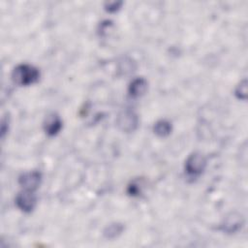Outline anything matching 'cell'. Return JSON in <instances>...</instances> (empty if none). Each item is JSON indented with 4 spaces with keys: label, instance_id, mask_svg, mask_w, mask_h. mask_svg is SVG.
Returning a JSON list of instances; mask_svg holds the SVG:
<instances>
[{
    "label": "cell",
    "instance_id": "cell-1",
    "mask_svg": "<svg viewBox=\"0 0 248 248\" xmlns=\"http://www.w3.org/2000/svg\"><path fill=\"white\" fill-rule=\"evenodd\" d=\"M39 70L29 64H19L12 72L13 80L18 85H30L39 79Z\"/></svg>",
    "mask_w": 248,
    "mask_h": 248
},
{
    "label": "cell",
    "instance_id": "cell-2",
    "mask_svg": "<svg viewBox=\"0 0 248 248\" xmlns=\"http://www.w3.org/2000/svg\"><path fill=\"white\" fill-rule=\"evenodd\" d=\"M206 166V160L199 152L192 153L185 162V171L188 175L197 176L201 174Z\"/></svg>",
    "mask_w": 248,
    "mask_h": 248
},
{
    "label": "cell",
    "instance_id": "cell-3",
    "mask_svg": "<svg viewBox=\"0 0 248 248\" xmlns=\"http://www.w3.org/2000/svg\"><path fill=\"white\" fill-rule=\"evenodd\" d=\"M138 115L131 109L121 111L116 119L117 126L124 132H132L138 126Z\"/></svg>",
    "mask_w": 248,
    "mask_h": 248
},
{
    "label": "cell",
    "instance_id": "cell-4",
    "mask_svg": "<svg viewBox=\"0 0 248 248\" xmlns=\"http://www.w3.org/2000/svg\"><path fill=\"white\" fill-rule=\"evenodd\" d=\"M42 180V174L38 170H31L23 172L18 177V183L24 190H36Z\"/></svg>",
    "mask_w": 248,
    "mask_h": 248
},
{
    "label": "cell",
    "instance_id": "cell-5",
    "mask_svg": "<svg viewBox=\"0 0 248 248\" xmlns=\"http://www.w3.org/2000/svg\"><path fill=\"white\" fill-rule=\"evenodd\" d=\"M36 196L33 191L24 190L19 192L16 197V203L19 209L24 212H30L36 205Z\"/></svg>",
    "mask_w": 248,
    "mask_h": 248
},
{
    "label": "cell",
    "instance_id": "cell-6",
    "mask_svg": "<svg viewBox=\"0 0 248 248\" xmlns=\"http://www.w3.org/2000/svg\"><path fill=\"white\" fill-rule=\"evenodd\" d=\"M243 224L242 217L239 214L232 213L226 217L223 224L221 225V230L228 233H233L237 232Z\"/></svg>",
    "mask_w": 248,
    "mask_h": 248
},
{
    "label": "cell",
    "instance_id": "cell-7",
    "mask_svg": "<svg viewBox=\"0 0 248 248\" xmlns=\"http://www.w3.org/2000/svg\"><path fill=\"white\" fill-rule=\"evenodd\" d=\"M62 128V121L56 113L48 114L44 121V130L48 136L56 135Z\"/></svg>",
    "mask_w": 248,
    "mask_h": 248
},
{
    "label": "cell",
    "instance_id": "cell-8",
    "mask_svg": "<svg viewBox=\"0 0 248 248\" xmlns=\"http://www.w3.org/2000/svg\"><path fill=\"white\" fill-rule=\"evenodd\" d=\"M147 89V81L143 78H135L129 85L128 92L131 97H140Z\"/></svg>",
    "mask_w": 248,
    "mask_h": 248
},
{
    "label": "cell",
    "instance_id": "cell-9",
    "mask_svg": "<svg viewBox=\"0 0 248 248\" xmlns=\"http://www.w3.org/2000/svg\"><path fill=\"white\" fill-rule=\"evenodd\" d=\"M153 131L159 137H162V138L167 137L168 135L170 134L171 124L170 121H168L166 119L158 120L153 126Z\"/></svg>",
    "mask_w": 248,
    "mask_h": 248
},
{
    "label": "cell",
    "instance_id": "cell-10",
    "mask_svg": "<svg viewBox=\"0 0 248 248\" xmlns=\"http://www.w3.org/2000/svg\"><path fill=\"white\" fill-rule=\"evenodd\" d=\"M122 231H123V226L118 223H114L107 227V229L104 232V234L108 238H114L117 235H119L122 232Z\"/></svg>",
    "mask_w": 248,
    "mask_h": 248
},
{
    "label": "cell",
    "instance_id": "cell-11",
    "mask_svg": "<svg viewBox=\"0 0 248 248\" xmlns=\"http://www.w3.org/2000/svg\"><path fill=\"white\" fill-rule=\"evenodd\" d=\"M235 95L238 99H242V100L246 99V95H247V81H246V79L242 80L237 85V87L235 89Z\"/></svg>",
    "mask_w": 248,
    "mask_h": 248
},
{
    "label": "cell",
    "instance_id": "cell-12",
    "mask_svg": "<svg viewBox=\"0 0 248 248\" xmlns=\"http://www.w3.org/2000/svg\"><path fill=\"white\" fill-rule=\"evenodd\" d=\"M128 193L131 196H138L140 193V187H139V184L136 182H132L128 186Z\"/></svg>",
    "mask_w": 248,
    "mask_h": 248
},
{
    "label": "cell",
    "instance_id": "cell-13",
    "mask_svg": "<svg viewBox=\"0 0 248 248\" xmlns=\"http://www.w3.org/2000/svg\"><path fill=\"white\" fill-rule=\"evenodd\" d=\"M120 5H121V2H116V1H114V2H108L106 4V10L108 11V12H115V11H117L119 9Z\"/></svg>",
    "mask_w": 248,
    "mask_h": 248
}]
</instances>
